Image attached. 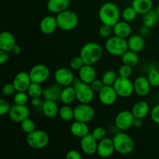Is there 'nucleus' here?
Segmentation results:
<instances>
[{
	"label": "nucleus",
	"mask_w": 159,
	"mask_h": 159,
	"mask_svg": "<svg viewBox=\"0 0 159 159\" xmlns=\"http://www.w3.org/2000/svg\"><path fill=\"white\" fill-rule=\"evenodd\" d=\"M142 20L144 26L148 27V29H152L158 23L159 20V15L155 9H152L149 12H146L145 14L142 15Z\"/></svg>",
	"instance_id": "31"
},
{
	"label": "nucleus",
	"mask_w": 159,
	"mask_h": 159,
	"mask_svg": "<svg viewBox=\"0 0 159 159\" xmlns=\"http://www.w3.org/2000/svg\"><path fill=\"white\" fill-rule=\"evenodd\" d=\"M115 146L113 144V138H107L102 139L98 142L97 147V154L100 158H110L113 152H115Z\"/></svg>",
	"instance_id": "16"
},
{
	"label": "nucleus",
	"mask_w": 159,
	"mask_h": 159,
	"mask_svg": "<svg viewBox=\"0 0 159 159\" xmlns=\"http://www.w3.org/2000/svg\"><path fill=\"white\" fill-rule=\"evenodd\" d=\"M105 48L107 52L111 55L121 57L128 50L127 40L117 36H111L106 41Z\"/></svg>",
	"instance_id": "6"
},
{
	"label": "nucleus",
	"mask_w": 159,
	"mask_h": 159,
	"mask_svg": "<svg viewBox=\"0 0 159 159\" xmlns=\"http://www.w3.org/2000/svg\"><path fill=\"white\" fill-rule=\"evenodd\" d=\"M150 82L148 77L144 76H138L134 81V93L139 96H146L150 93L152 88Z\"/></svg>",
	"instance_id": "18"
},
{
	"label": "nucleus",
	"mask_w": 159,
	"mask_h": 159,
	"mask_svg": "<svg viewBox=\"0 0 159 159\" xmlns=\"http://www.w3.org/2000/svg\"><path fill=\"white\" fill-rule=\"evenodd\" d=\"M10 108L11 107L10 105H9V102H8L6 99L2 98V99H0V114H1L2 116L8 114Z\"/></svg>",
	"instance_id": "45"
},
{
	"label": "nucleus",
	"mask_w": 159,
	"mask_h": 159,
	"mask_svg": "<svg viewBox=\"0 0 159 159\" xmlns=\"http://www.w3.org/2000/svg\"><path fill=\"white\" fill-rule=\"evenodd\" d=\"M58 116L64 121L72 120H74V109L71 108L70 105L64 104V106L59 108Z\"/></svg>",
	"instance_id": "33"
},
{
	"label": "nucleus",
	"mask_w": 159,
	"mask_h": 159,
	"mask_svg": "<svg viewBox=\"0 0 159 159\" xmlns=\"http://www.w3.org/2000/svg\"><path fill=\"white\" fill-rule=\"evenodd\" d=\"M134 119L135 117L131 110H123L120 112L115 117V126L118 130L125 131L133 127Z\"/></svg>",
	"instance_id": "11"
},
{
	"label": "nucleus",
	"mask_w": 159,
	"mask_h": 159,
	"mask_svg": "<svg viewBox=\"0 0 159 159\" xmlns=\"http://www.w3.org/2000/svg\"><path fill=\"white\" fill-rule=\"evenodd\" d=\"M71 0H48L47 9L51 13L58 14L68 9Z\"/></svg>",
	"instance_id": "20"
},
{
	"label": "nucleus",
	"mask_w": 159,
	"mask_h": 159,
	"mask_svg": "<svg viewBox=\"0 0 159 159\" xmlns=\"http://www.w3.org/2000/svg\"><path fill=\"white\" fill-rule=\"evenodd\" d=\"M56 19L58 28L64 31H71L75 29L79 21L77 14L68 9L57 14Z\"/></svg>",
	"instance_id": "5"
},
{
	"label": "nucleus",
	"mask_w": 159,
	"mask_h": 159,
	"mask_svg": "<svg viewBox=\"0 0 159 159\" xmlns=\"http://www.w3.org/2000/svg\"><path fill=\"white\" fill-rule=\"evenodd\" d=\"M31 82L32 81L30 77L29 72L26 71H20L17 73L12 81L16 92H26Z\"/></svg>",
	"instance_id": "17"
},
{
	"label": "nucleus",
	"mask_w": 159,
	"mask_h": 159,
	"mask_svg": "<svg viewBox=\"0 0 159 159\" xmlns=\"http://www.w3.org/2000/svg\"><path fill=\"white\" fill-rule=\"evenodd\" d=\"M156 11H157V12H158V15H159V4H158V6H157Z\"/></svg>",
	"instance_id": "53"
},
{
	"label": "nucleus",
	"mask_w": 159,
	"mask_h": 159,
	"mask_svg": "<svg viewBox=\"0 0 159 159\" xmlns=\"http://www.w3.org/2000/svg\"><path fill=\"white\" fill-rule=\"evenodd\" d=\"M16 44V38L12 33L2 31L0 34V50L11 52Z\"/></svg>",
	"instance_id": "21"
},
{
	"label": "nucleus",
	"mask_w": 159,
	"mask_h": 159,
	"mask_svg": "<svg viewBox=\"0 0 159 159\" xmlns=\"http://www.w3.org/2000/svg\"><path fill=\"white\" fill-rule=\"evenodd\" d=\"M29 74L32 82L43 84L49 79L51 71L46 65L37 64L30 68Z\"/></svg>",
	"instance_id": "10"
},
{
	"label": "nucleus",
	"mask_w": 159,
	"mask_h": 159,
	"mask_svg": "<svg viewBox=\"0 0 159 159\" xmlns=\"http://www.w3.org/2000/svg\"><path fill=\"white\" fill-rule=\"evenodd\" d=\"M112 34H113V26H109V25L107 24H103V23H102V25L99 26V34L102 38L108 39L109 37H111Z\"/></svg>",
	"instance_id": "40"
},
{
	"label": "nucleus",
	"mask_w": 159,
	"mask_h": 159,
	"mask_svg": "<svg viewBox=\"0 0 159 159\" xmlns=\"http://www.w3.org/2000/svg\"><path fill=\"white\" fill-rule=\"evenodd\" d=\"M137 15H138V12L132 7V6L125 8L121 13L123 20L128 23L133 22L137 18Z\"/></svg>",
	"instance_id": "36"
},
{
	"label": "nucleus",
	"mask_w": 159,
	"mask_h": 159,
	"mask_svg": "<svg viewBox=\"0 0 159 159\" xmlns=\"http://www.w3.org/2000/svg\"><path fill=\"white\" fill-rule=\"evenodd\" d=\"M132 72H133L132 67L124 65V64H123L118 70V75H119L120 77L130 78L132 75Z\"/></svg>",
	"instance_id": "43"
},
{
	"label": "nucleus",
	"mask_w": 159,
	"mask_h": 159,
	"mask_svg": "<svg viewBox=\"0 0 159 159\" xmlns=\"http://www.w3.org/2000/svg\"><path fill=\"white\" fill-rule=\"evenodd\" d=\"M29 95L26 92H16L14 94V103L17 105H26L29 100Z\"/></svg>",
	"instance_id": "38"
},
{
	"label": "nucleus",
	"mask_w": 159,
	"mask_h": 159,
	"mask_svg": "<svg viewBox=\"0 0 159 159\" xmlns=\"http://www.w3.org/2000/svg\"><path fill=\"white\" fill-rule=\"evenodd\" d=\"M61 87L62 86H61L60 85L56 83L52 84L50 86L44 88L43 91V99L57 102L58 99H60L61 93L62 90Z\"/></svg>",
	"instance_id": "24"
},
{
	"label": "nucleus",
	"mask_w": 159,
	"mask_h": 159,
	"mask_svg": "<svg viewBox=\"0 0 159 159\" xmlns=\"http://www.w3.org/2000/svg\"><path fill=\"white\" fill-rule=\"evenodd\" d=\"M98 96L99 102L107 107L113 105L118 97L117 93L111 85H104L103 88L98 93Z\"/></svg>",
	"instance_id": "14"
},
{
	"label": "nucleus",
	"mask_w": 159,
	"mask_h": 159,
	"mask_svg": "<svg viewBox=\"0 0 159 159\" xmlns=\"http://www.w3.org/2000/svg\"><path fill=\"white\" fill-rule=\"evenodd\" d=\"M2 93L5 96H11L16 93L13 83H6L2 89Z\"/></svg>",
	"instance_id": "44"
},
{
	"label": "nucleus",
	"mask_w": 159,
	"mask_h": 159,
	"mask_svg": "<svg viewBox=\"0 0 159 159\" xmlns=\"http://www.w3.org/2000/svg\"><path fill=\"white\" fill-rule=\"evenodd\" d=\"M103 51L99 43L89 42L82 46L80 51V56L85 65H93L97 63L102 57Z\"/></svg>",
	"instance_id": "2"
},
{
	"label": "nucleus",
	"mask_w": 159,
	"mask_h": 159,
	"mask_svg": "<svg viewBox=\"0 0 159 159\" xmlns=\"http://www.w3.org/2000/svg\"><path fill=\"white\" fill-rule=\"evenodd\" d=\"M9 117L12 122L20 124L26 118L30 117V110L26 105H17L14 104L12 106L9 110Z\"/></svg>",
	"instance_id": "12"
},
{
	"label": "nucleus",
	"mask_w": 159,
	"mask_h": 159,
	"mask_svg": "<svg viewBox=\"0 0 159 159\" xmlns=\"http://www.w3.org/2000/svg\"><path fill=\"white\" fill-rule=\"evenodd\" d=\"M65 158L66 159H81L82 155L77 150H70L66 153Z\"/></svg>",
	"instance_id": "48"
},
{
	"label": "nucleus",
	"mask_w": 159,
	"mask_h": 159,
	"mask_svg": "<svg viewBox=\"0 0 159 159\" xmlns=\"http://www.w3.org/2000/svg\"><path fill=\"white\" fill-rule=\"evenodd\" d=\"M143 119H140V118H135L134 121L133 127H137V128H140V127H142L143 125Z\"/></svg>",
	"instance_id": "51"
},
{
	"label": "nucleus",
	"mask_w": 159,
	"mask_h": 159,
	"mask_svg": "<svg viewBox=\"0 0 159 159\" xmlns=\"http://www.w3.org/2000/svg\"><path fill=\"white\" fill-rule=\"evenodd\" d=\"M113 86L120 97H129L134 93V82L130 80V78H124L119 76Z\"/></svg>",
	"instance_id": "9"
},
{
	"label": "nucleus",
	"mask_w": 159,
	"mask_h": 159,
	"mask_svg": "<svg viewBox=\"0 0 159 159\" xmlns=\"http://www.w3.org/2000/svg\"><path fill=\"white\" fill-rule=\"evenodd\" d=\"M72 85L75 91L76 99L80 103H90L93 100L95 92L90 84L82 82L79 78H75Z\"/></svg>",
	"instance_id": "3"
},
{
	"label": "nucleus",
	"mask_w": 159,
	"mask_h": 159,
	"mask_svg": "<svg viewBox=\"0 0 159 159\" xmlns=\"http://www.w3.org/2000/svg\"><path fill=\"white\" fill-rule=\"evenodd\" d=\"M98 142L99 141L90 133L81 138L80 146L83 153H85L86 155H89V156L96 154Z\"/></svg>",
	"instance_id": "15"
},
{
	"label": "nucleus",
	"mask_w": 159,
	"mask_h": 159,
	"mask_svg": "<svg viewBox=\"0 0 159 159\" xmlns=\"http://www.w3.org/2000/svg\"><path fill=\"white\" fill-rule=\"evenodd\" d=\"M70 131L73 136L82 138L89 134V127L87 123L75 120V122L71 124Z\"/></svg>",
	"instance_id": "25"
},
{
	"label": "nucleus",
	"mask_w": 159,
	"mask_h": 159,
	"mask_svg": "<svg viewBox=\"0 0 159 159\" xmlns=\"http://www.w3.org/2000/svg\"><path fill=\"white\" fill-rule=\"evenodd\" d=\"M91 134L98 141H99L106 138L107 130L103 127H95L94 130L92 131Z\"/></svg>",
	"instance_id": "42"
},
{
	"label": "nucleus",
	"mask_w": 159,
	"mask_h": 159,
	"mask_svg": "<svg viewBox=\"0 0 159 159\" xmlns=\"http://www.w3.org/2000/svg\"><path fill=\"white\" fill-rule=\"evenodd\" d=\"M21 51H22L21 47L18 44H16L15 46L13 47V48H12V50L11 52H12V54H15V55H19V54L21 53Z\"/></svg>",
	"instance_id": "52"
},
{
	"label": "nucleus",
	"mask_w": 159,
	"mask_h": 159,
	"mask_svg": "<svg viewBox=\"0 0 159 159\" xmlns=\"http://www.w3.org/2000/svg\"><path fill=\"white\" fill-rule=\"evenodd\" d=\"M76 99V95L75 89L73 85H68V86L63 87L61 93L60 100L62 103L66 105H71Z\"/></svg>",
	"instance_id": "30"
},
{
	"label": "nucleus",
	"mask_w": 159,
	"mask_h": 159,
	"mask_svg": "<svg viewBox=\"0 0 159 159\" xmlns=\"http://www.w3.org/2000/svg\"><path fill=\"white\" fill-rule=\"evenodd\" d=\"M79 78L82 82L91 84L96 79V71L93 65H84L79 71Z\"/></svg>",
	"instance_id": "22"
},
{
	"label": "nucleus",
	"mask_w": 159,
	"mask_h": 159,
	"mask_svg": "<svg viewBox=\"0 0 159 159\" xmlns=\"http://www.w3.org/2000/svg\"><path fill=\"white\" fill-rule=\"evenodd\" d=\"M113 35L122 38H127L130 37L131 34V26L128 22L119 21L113 26Z\"/></svg>",
	"instance_id": "26"
},
{
	"label": "nucleus",
	"mask_w": 159,
	"mask_h": 159,
	"mask_svg": "<svg viewBox=\"0 0 159 159\" xmlns=\"http://www.w3.org/2000/svg\"><path fill=\"white\" fill-rule=\"evenodd\" d=\"M54 79L56 83L61 86L65 87L72 85L75 78L70 69L67 68H59L54 72Z\"/></svg>",
	"instance_id": "13"
},
{
	"label": "nucleus",
	"mask_w": 159,
	"mask_h": 159,
	"mask_svg": "<svg viewBox=\"0 0 159 159\" xmlns=\"http://www.w3.org/2000/svg\"><path fill=\"white\" fill-rule=\"evenodd\" d=\"M118 77H119V75L116 71H113V70H108V71H105L102 74L101 80L102 81L105 85H111V86H113L116 79H118Z\"/></svg>",
	"instance_id": "35"
},
{
	"label": "nucleus",
	"mask_w": 159,
	"mask_h": 159,
	"mask_svg": "<svg viewBox=\"0 0 159 159\" xmlns=\"http://www.w3.org/2000/svg\"><path fill=\"white\" fill-rule=\"evenodd\" d=\"M158 1H159V0H158Z\"/></svg>",
	"instance_id": "54"
},
{
	"label": "nucleus",
	"mask_w": 159,
	"mask_h": 159,
	"mask_svg": "<svg viewBox=\"0 0 159 159\" xmlns=\"http://www.w3.org/2000/svg\"><path fill=\"white\" fill-rule=\"evenodd\" d=\"M20 127H21V130H23V133L28 134L31 133L36 130V124L32 119L28 117L26 120H24L23 122L20 123Z\"/></svg>",
	"instance_id": "37"
},
{
	"label": "nucleus",
	"mask_w": 159,
	"mask_h": 159,
	"mask_svg": "<svg viewBox=\"0 0 159 159\" xmlns=\"http://www.w3.org/2000/svg\"><path fill=\"white\" fill-rule=\"evenodd\" d=\"M131 6L138 14L144 15L152 10L153 8V2L152 0H133Z\"/></svg>",
	"instance_id": "29"
},
{
	"label": "nucleus",
	"mask_w": 159,
	"mask_h": 159,
	"mask_svg": "<svg viewBox=\"0 0 159 159\" xmlns=\"http://www.w3.org/2000/svg\"><path fill=\"white\" fill-rule=\"evenodd\" d=\"M150 116L153 122L159 125V104L154 107L151 110Z\"/></svg>",
	"instance_id": "46"
},
{
	"label": "nucleus",
	"mask_w": 159,
	"mask_h": 159,
	"mask_svg": "<svg viewBox=\"0 0 159 159\" xmlns=\"http://www.w3.org/2000/svg\"><path fill=\"white\" fill-rule=\"evenodd\" d=\"M148 79L150 82L152 87L159 86V71L158 70L153 68L149 71L148 75Z\"/></svg>",
	"instance_id": "39"
},
{
	"label": "nucleus",
	"mask_w": 159,
	"mask_h": 159,
	"mask_svg": "<svg viewBox=\"0 0 159 159\" xmlns=\"http://www.w3.org/2000/svg\"><path fill=\"white\" fill-rule=\"evenodd\" d=\"M131 112L135 118L144 119L151 112L150 106L146 101H139L133 106Z\"/></svg>",
	"instance_id": "23"
},
{
	"label": "nucleus",
	"mask_w": 159,
	"mask_h": 159,
	"mask_svg": "<svg viewBox=\"0 0 159 159\" xmlns=\"http://www.w3.org/2000/svg\"><path fill=\"white\" fill-rule=\"evenodd\" d=\"M96 116L94 108L89 103H80L74 108V120L84 123H89Z\"/></svg>",
	"instance_id": "8"
},
{
	"label": "nucleus",
	"mask_w": 159,
	"mask_h": 159,
	"mask_svg": "<svg viewBox=\"0 0 159 159\" xmlns=\"http://www.w3.org/2000/svg\"><path fill=\"white\" fill-rule=\"evenodd\" d=\"M85 65V64L84 63L83 60L80 56L74 57L73 58H71V61H70V67L71 69L75 70V71H79Z\"/></svg>",
	"instance_id": "41"
},
{
	"label": "nucleus",
	"mask_w": 159,
	"mask_h": 159,
	"mask_svg": "<svg viewBox=\"0 0 159 159\" xmlns=\"http://www.w3.org/2000/svg\"><path fill=\"white\" fill-rule=\"evenodd\" d=\"M31 104H32L33 107H39L43 105V102L40 100V98H33L31 99Z\"/></svg>",
	"instance_id": "50"
},
{
	"label": "nucleus",
	"mask_w": 159,
	"mask_h": 159,
	"mask_svg": "<svg viewBox=\"0 0 159 159\" xmlns=\"http://www.w3.org/2000/svg\"><path fill=\"white\" fill-rule=\"evenodd\" d=\"M43 89L42 88L41 84L31 82L26 93H28L30 97L33 99V98H40L43 96Z\"/></svg>",
	"instance_id": "34"
},
{
	"label": "nucleus",
	"mask_w": 159,
	"mask_h": 159,
	"mask_svg": "<svg viewBox=\"0 0 159 159\" xmlns=\"http://www.w3.org/2000/svg\"><path fill=\"white\" fill-rule=\"evenodd\" d=\"M121 14L119 7L115 3L107 2L99 8V18L103 24L113 26L120 21Z\"/></svg>",
	"instance_id": "1"
},
{
	"label": "nucleus",
	"mask_w": 159,
	"mask_h": 159,
	"mask_svg": "<svg viewBox=\"0 0 159 159\" xmlns=\"http://www.w3.org/2000/svg\"><path fill=\"white\" fill-rule=\"evenodd\" d=\"M26 141L29 147L35 150H40L47 147L50 141V137L46 131L43 130H34L26 134Z\"/></svg>",
	"instance_id": "7"
},
{
	"label": "nucleus",
	"mask_w": 159,
	"mask_h": 159,
	"mask_svg": "<svg viewBox=\"0 0 159 159\" xmlns=\"http://www.w3.org/2000/svg\"><path fill=\"white\" fill-rule=\"evenodd\" d=\"M115 150L120 155H129L134 149V141L133 138L124 132L116 134L113 138Z\"/></svg>",
	"instance_id": "4"
},
{
	"label": "nucleus",
	"mask_w": 159,
	"mask_h": 159,
	"mask_svg": "<svg viewBox=\"0 0 159 159\" xmlns=\"http://www.w3.org/2000/svg\"><path fill=\"white\" fill-rule=\"evenodd\" d=\"M58 28L57 19L53 16H46L40 22V30L46 35L53 34Z\"/></svg>",
	"instance_id": "19"
},
{
	"label": "nucleus",
	"mask_w": 159,
	"mask_h": 159,
	"mask_svg": "<svg viewBox=\"0 0 159 159\" xmlns=\"http://www.w3.org/2000/svg\"><path fill=\"white\" fill-rule=\"evenodd\" d=\"M90 85H91V87L93 88V89L94 90L95 93H99V92L103 88L105 85H104L102 80L96 79L91 84H90Z\"/></svg>",
	"instance_id": "47"
},
{
	"label": "nucleus",
	"mask_w": 159,
	"mask_h": 159,
	"mask_svg": "<svg viewBox=\"0 0 159 159\" xmlns=\"http://www.w3.org/2000/svg\"><path fill=\"white\" fill-rule=\"evenodd\" d=\"M122 62L124 65H127L130 67H135L138 64L139 61V57L138 55V53L134 52L130 50H127L122 56Z\"/></svg>",
	"instance_id": "32"
},
{
	"label": "nucleus",
	"mask_w": 159,
	"mask_h": 159,
	"mask_svg": "<svg viewBox=\"0 0 159 159\" xmlns=\"http://www.w3.org/2000/svg\"><path fill=\"white\" fill-rule=\"evenodd\" d=\"M127 45H128V50L138 53L144 49L145 45L144 38L141 34L132 35L127 40Z\"/></svg>",
	"instance_id": "27"
},
{
	"label": "nucleus",
	"mask_w": 159,
	"mask_h": 159,
	"mask_svg": "<svg viewBox=\"0 0 159 159\" xmlns=\"http://www.w3.org/2000/svg\"><path fill=\"white\" fill-rule=\"evenodd\" d=\"M9 52L6 51H2L0 50V64L1 65H4L6 62L9 61Z\"/></svg>",
	"instance_id": "49"
},
{
	"label": "nucleus",
	"mask_w": 159,
	"mask_h": 159,
	"mask_svg": "<svg viewBox=\"0 0 159 159\" xmlns=\"http://www.w3.org/2000/svg\"><path fill=\"white\" fill-rule=\"evenodd\" d=\"M42 112L48 118H54L58 115L59 107L56 101L44 99L42 105Z\"/></svg>",
	"instance_id": "28"
}]
</instances>
